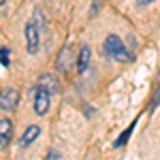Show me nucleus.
<instances>
[{
  "label": "nucleus",
  "mask_w": 160,
  "mask_h": 160,
  "mask_svg": "<svg viewBox=\"0 0 160 160\" xmlns=\"http://www.w3.org/2000/svg\"><path fill=\"white\" fill-rule=\"evenodd\" d=\"M19 102V92L15 88H7L0 92V111H13Z\"/></svg>",
  "instance_id": "obj_4"
},
{
  "label": "nucleus",
  "mask_w": 160,
  "mask_h": 160,
  "mask_svg": "<svg viewBox=\"0 0 160 160\" xmlns=\"http://www.w3.org/2000/svg\"><path fill=\"white\" fill-rule=\"evenodd\" d=\"M38 86L45 88L49 94H58V92H60V83H58V79H56L53 75H43L41 81H38Z\"/></svg>",
  "instance_id": "obj_8"
},
{
  "label": "nucleus",
  "mask_w": 160,
  "mask_h": 160,
  "mask_svg": "<svg viewBox=\"0 0 160 160\" xmlns=\"http://www.w3.org/2000/svg\"><path fill=\"white\" fill-rule=\"evenodd\" d=\"M24 37H26V49H28V53L34 56L38 51V45H41V28H38L37 22H28L26 24Z\"/></svg>",
  "instance_id": "obj_2"
},
{
  "label": "nucleus",
  "mask_w": 160,
  "mask_h": 160,
  "mask_svg": "<svg viewBox=\"0 0 160 160\" xmlns=\"http://www.w3.org/2000/svg\"><path fill=\"white\" fill-rule=\"evenodd\" d=\"M152 2H154V0H137L139 7H143V4H152Z\"/></svg>",
  "instance_id": "obj_11"
},
{
  "label": "nucleus",
  "mask_w": 160,
  "mask_h": 160,
  "mask_svg": "<svg viewBox=\"0 0 160 160\" xmlns=\"http://www.w3.org/2000/svg\"><path fill=\"white\" fill-rule=\"evenodd\" d=\"M38 137H41V128H38L37 124H32V126H28V128H26V132L22 135L19 145H22V148H28V145H32V143L37 141Z\"/></svg>",
  "instance_id": "obj_7"
},
{
  "label": "nucleus",
  "mask_w": 160,
  "mask_h": 160,
  "mask_svg": "<svg viewBox=\"0 0 160 160\" xmlns=\"http://www.w3.org/2000/svg\"><path fill=\"white\" fill-rule=\"evenodd\" d=\"M77 73L83 75L90 68V64H92V51H90V47L88 45H81V49H79V53H77Z\"/></svg>",
  "instance_id": "obj_5"
},
{
  "label": "nucleus",
  "mask_w": 160,
  "mask_h": 160,
  "mask_svg": "<svg viewBox=\"0 0 160 160\" xmlns=\"http://www.w3.org/2000/svg\"><path fill=\"white\" fill-rule=\"evenodd\" d=\"M102 49H105V53H107L109 58H113L115 62H130L132 60L130 53H128V49L124 47L122 38L118 37V34H109V37L105 38Z\"/></svg>",
  "instance_id": "obj_1"
},
{
  "label": "nucleus",
  "mask_w": 160,
  "mask_h": 160,
  "mask_svg": "<svg viewBox=\"0 0 160 160\" xmlns=\"http://www.w3.org/2000/svg\"><path fill=\"white\" fill-rule=\"evenodd\" d=\"M49 98H51L49 92L45 88L37 86V92H34V111H37V115H45L49 111Z\"/></svg>",
  "instance_id": "obj_3"
},
{
  "label": "nucleus",
  "mask_w": 160,
  "mask_h": 160,
  "mask_svg": "<svg viewBox=\"0 0 160 160\" xmlns=\"http://www.w3.org/2000/svg\"><path fill=\"white\" fill-rule=\"evenodd\" d=\"M132 130H135V122L130 124V128H128V130H124L122 135H120V139L115 141V148H120V145H124V143L128 141V137H130V132H132Z\"/></svg>",
  "instance_id": "obj_9"
},
{
  "label": "nucleus",
  "mask_w": 160,
  "mask_h": 160,
  "mask_svg": "<svg viewBox=\"0 0 160 160\" xmlns=\"http://www.w3.org/2000/svg\"><path fill=\"white\" fill-rule=\"evenodd\" d=\"M4 2H7V0H0V7H2V4H4Z\"/></svg>",
  "instance_id": "obj_12"
},
{
  "label": "nucleus",
  "mask_w": 160,
  "mask_h": 160,
  "mask_svg": "<svg viewBox=\"0 0 160 160\" xmlns=\"http://www.w3.org/2000/svg\"><path fill=\"white\" fill-rule=\"evenodd\" d=\"M11 137H13V122L4 118V120H0V152L9 145Z\"/></svg>",
  "instance_id": "obj_6"
},
{
  "label": "nucleus",
  "mask_w": 160,
  "mask_h": 160,
  "mask_svg": "<svg viewBox=\"0 0 160 160\" xmlns=\"http://www.w3.org/2000/svg\"><path fill=\"white\" fill-rule=\"evenodd\" d=\"M0 62H2V66H4V68H9L11 58H9V49H7V47H2V49H0Z\"/></svg>",
  "instance_id": "obj_10"
}]
</instances>
